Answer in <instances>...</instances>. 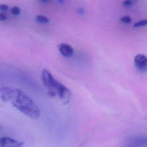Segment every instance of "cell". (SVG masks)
Segmentation results:
<instances>
[{"instance_id": "obj_1", "label": "cell", "mask_w": 147, "mask_h": 147, "mask_svg": "<svg viewBox=\"0 0 147 147\" xmlns=\"http://www.w3.org/2000/svg\"><path fill=\"white\" fill-rule=\"evenodd\" d=\"M1 98L3 102H9L18 110L32 119H37L40 115L37 105L21 90L3 87L0 90Z\"/></svg>"}, {"instance_id": "obj_10", "label": "cell", "mask_w": 147, "mask_h": 147, "mask_svg": "<svg viewBox=\"0 0 147 147\" xmlns=\"http://www.w3.org/2000/svg\"><path fill=\"white\" fill-rule=\"evenodd\" d=\"M122 5L125 7H130L133 5V2L130 0H125L123 2Z\"/></svg>"}, {"instance_id": "obj_12", "label": "cell", "mask_w": 147, "mask_h": 147, "mask_svg": "<svg viewBox=\"0 0 147 147\" xmlns=\"http://www.w3.org/2000/svg\"><path fill=\"white\" fill-rule=\"evenodd\" d=\"M7 19V17L6 14L3 13H0V20L1 21H5Z\"/></svg>"}, {"instance_id": "obj_6", "label": "cell", "mask_w": 147, "mask_h": 147, "mask_svg": "<svg viewBox=\"0 0 147 147\" xmlns=\"http://www.w3.org/2000/svg\"><path fill=\"white\" fill-rule=\"evenodd\" d=\"M36 20L39 22V23H42V24H47L49 22V20L47 17L43 15H38L36 17Z\"/></svg>"}, {"instance_id": "obj_3", "label": "cell", "mask_w": 147, "mask_h": 147, "mask_svg": "<svg viewBox=\"0 0 147 147\" xmlns=\"http://www.w3.org/2000/svg\"><path fill=\"white\" fill-rule=\"evenodd\" d=\"M134 64L136 68L142 71H147V56L144 54H137L134 57Z\"/></svg>"}, {"instance_id": "obj_2", "label": "cell", "mask_w": 147, "mask_h": 147, "mask_svg": "<svg viewBox=\"0 0 147 147\" xmlns=\"http://www.w3.org/2000/svg\"><path fill=\"white\" fill-rule=\"evenodd\" d=\"M41 80L44 86L48 89V92L51 96H58L64 104L70 99L71 92L65 86L56 80L52 75L47 69L42 71Z\"/></svg>"}, {"instance_id": "obj_4", "label": "cell", "mask_w": 147, "mask_h": 147, "mask_svg": "<svg viewBox=\"0 0 147 147\" xmlns=\"http://www.w3.org/2000/svg\"><path fill=\"white\" fill-rule=\"evenodd\" d=\"M24 145V142H20L10 137H2L0 139L1 147H20Z\"/></svg>"}, {"instance_id": "obj_13", "label": "cell", "mask_w": 147, "mask_h": 147, "mask_svg": "<svg viewBox=\"0 0 147 147\" xmlns=\"http://www.w3.org/2000/svg\"><path fill=\"white\" fill-rule=\"evenodd\" d=\"M41 1H42V2H45V1H47L48 0H40Z\"/></svg>"}, {"instance_id": "obj_5", "label": "cell", "mask_w": 147, "mask_h": 147, "mask_svg": "<svg viewBox=\"0 0 147 147\" xmlns=\"http://www.w3.org/2000/svg\"><path fill=\"white\" fill-rule=\"evenodd\" d=\"M60 53L64 57H71L74 53V49L72 47L66 43H61L57 45Z\"/></svg>"}, {"instance_id": "obj_11", "label": "cell", "mask_w": 147, "mask_h": 147, "mask_svg": "<svg viewBox=\"0 0 147 147\" xmlns=\"http://www.w3.org/2000/svg\"><path fill=\"white\" fill-rule=\"evenodd\" d=\"M9 8V6L7 5L6 4H1L0 5V9L2 10V11H6Z\"/></svg>"}, {"instance_id": "obj_8", "label": "cell", "mask_w": 147, "mask_h": 147, "mask_svg": "<svg viewBox=\"0 0 147 147\" xmlns=\"http://www.w3.org/2000/svg\"><path fill=\"white\" fill-rule=\"evenodd\" d=\"M10 11L11 13V14L14 16H18L20 14L21 10L18 7V6H13L10 9Z\"/></svg>"}, {"instance_id": "obj_9", "label": "cell", "mask_w": 147, "mask_h": 147, "mask_svg": "<svg viewBox=\"0 0 147 147\" xmlns=\"http://www.w3.org/2000/svg\"><path fill=\"white\" fill-rule=\"evenodd\" d=\"M120 21L124 24H130L131 21V19L130 16H125L120 18Z\"/></svg>"}, {"instance_id": "obj_7", "label": "cell", "mask_w": 147, "mask_h": 147, "mask_svg": "<svg viewBox=\"0 0 147 147\" xmlns=\"http://www.w3.org/2000/svg\"><path fill=\"white\" fill-rule=\"evenodd\" d=\"M147 25V20H142L141 21H139L137 22H136L133 26L134 28H138V27H141V26H146Z\"/></svg>"}]
</instances>
